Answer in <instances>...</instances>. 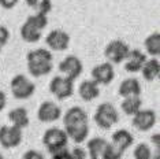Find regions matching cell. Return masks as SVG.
Wrapping results in <instances>:
<instances>
[{
    "mask_svg": "<svg viewBox=\"0 0 160 159\" xmlns=\"http://www.w3.org/2000/svg\"><path fill=\"white\" fill-rule=\"evenodd\" d=\"M78 95L83 102H92L100 96V85L96 84L93 80H85L79 84Z\"/></svg>",
    "mask_w": 160,
    "mask_h": 159,
    "instance_id": "obj_14",
    "label": "cell"
},
{
    "mask_svg": "<svg viewBox=\"0 0 160 159\" xmlns=\"http://www.w3.org/2000/svg\"><path fill=\"white\" fill-rule=\"evenodd\" d=\"M112 144L125 152L127 148H130L134 144V137L126 129H119V131L114 132V135H112Z\"/></svg>",
    "mask_w": 160,
    "mask_h": 159,
    "instance_id": "obj_16",
    "label": "cell"
},
{
    "mask_svg": "<svg viewBox=\"0 0 160 159\" xmlns=\"http://www.w3.org/2000/svg\"><path fill=\"white\" fill-rule=\"evenodd\" d=\"M25 2H26V4L29 6V7H32V8H37L38 7V4L42 2V0H25Z\"/></svg>",
    "mask_w": 160,
    "mask_h": 159,
    "instance_id": "obj_35",
    "label": "cell"
},
{
    "mask_svg": "<svg viewBox=\"0 0 160 159\" xmlns=\"http://www.w3.org/2000/svg\"><path fill=\"white\" fill-rule=\"evenodd\" d=\"M141 91H142V88H141L140 81L134 77H130V78L123 80L121 82L118 93L122 97H130V96H140Z\"/></svg>",
    "mask_w": 160,
    "mask_h": 159,
    "instance_id": "obj_15",
    "label": "cell"
},
{
    "mask_svg": "<svg viewBox=\"0 0 160 159\" xmlns=\"http://www.w3.org/2000/svg\"><path fill=\"white\" fill-rule=\"evenodd\" d=\"M10 86H11L12 96L18 100H26L33 96L36 92V85L23 74L14 75L10 82Z\"/></svg>",
    "mask_w": 160,
    "mask_h": 159,
    "instance_id": "obj_4",
    "label": "cell"
},
{
    "mask_svg": "<svg viewBox=\"0 0 160 159\" xmlns=\"http://www.w3.org/2000/svg\"><path fill=\"white\" fill-rule=\"evenodd\" d=\"M90 74H92V80L99 85H108L115 78L114 66L110 62H104L94 66L90 71Z\"/></svg>",
    "mask_w": 160,
    "mask_h": 159,
    "instance_id": "obj_12",
    "label": "cell"
},
{
    "mask_svg": "<svg viewBox=\"0 0 160 159\" xmlns=\"http://www.w3.org/2000/svg\"><path fill=\"white\" fill-rule=\"evenodd\" d=\"M53 55L49 49L45 48H37L32 49L26 55V62L28 63H52Z\"/></svg>",
    "mask_w": 160,
    "mask_h": 159,
    "instance_id": "obj_20",
    "label": "cell"
},
{
    "mask_svg": "<svg viewBox=\"0 0 160 159\" xmlns=\"http://www.w3.org/2000/svg\"><path fill=\"white\" fill-rule=\"evenodd\" d=\"M133 158L134 159H152V150L148 144L145 143H140L137 144L134 148L133 152Z\"/></svg>",
    "mask_w": 160,
    "mask_h": 159,
    "instance_id": "obj_26",
    "label": "cell"
},
{
    "mask_svg": "<svg viewBox=\"0 0 160 159\" xmlns=\"http://www.w3.org/2000/svg\"><path fill=\"white\" fill-rule=\"evenodd\" d=\"M63 125L64 132L70 140L78 144L86 141L89 136V119L83 108L78 106L68 108L63 115Z\"/></svg>",
    "mask_w": 160,
    "mask_h": 159,
    "instance_id": "obj_1",
    "label": "cell"
},
{
    "mask_svg": "<svg viewBox=\"0 0 160 159\" xmlns=\"http://www.w3.org/2000/svg\"><path fill=\"white\" fill-rule=\"evenodd\" d=\"M142 107V100L140 96H130V97H125L123 102L121 103V108L126 115L133 117L134 114H137L138 111Z\"/></svg>",
    "mask_w": 160,
    "mask_h": 159,
    "instance_id": "obj_22",
    "label": "cell"
},
{
    "mask_svg": "<svg viewBox=\"0 0 160 159\" xmlns=\"http://www.w3.org/2000/svg\"><path fill=\"white\" fill-rule=\"evenodd\" d=\"M147 54H144L141 49H130L129 55L125 60V70L127 73H138L141 71L144 63L147 62Z\"/></svg>",
    "mask_w": 160,
    "mask_h": 159,
    "instance_id": "obj_13",
    "label": "cell"
},
{
    "mask_svg": "<svg viewBox=\"0 0 160 159\" xmlns=\"http://www.w3.org/2000/svg\"><path fill=\"white\" fill-rule=\"evenodd\" d=\"M51 11H52V2L51 0H42L37 8H36V13L44 14V15H48Z\"/></svg>",
    "mask_w": 160,
    "mask_h": 159,
    "instance_id": "obj_28",
    "label": "cell"
},
{
    "mask_svg": "<svg viewBox=\"0 0 160 159\" xmlns=\"http://www.w3.org/2000/svg\"><path fill=\"white\" fill-rule=\"evenodd\" d=\"M59 71L64 74V77L70 80H77L83 71V64L81 59L75 55H68L59 63Z\"/></svg>",
    "mask_w": 160,
    "mask_h": 159,
    "instance_id": "obj_8",
    "label": "cell"
},
{
    "mask_svg": "<svg viewBox=\"0 0 160 159\" xmlns=\"http://www.w3.org/2000/svg\"><path fill=\"white\" fill-rule=\"evenodd\" d=\"M145 51L153 58H158L160 55V33L159 32H153L152 34H149L144 41Z\"/></svg>",
    "mask_w": 160,
    "mask_h": 159,
    "instance_id": "obj_23",
    "label": "cell"
},
{
    "mask_svg": "<svg viewBox=\"0 0 160 159\" xmlns=\"http://www.w3.org/2000/svg\"><path fill=\"white\" fill-rule=\"evenodd\" d=\"M8 119L10 122L12 124V126L15 128H19V129H25L29 126V114H28V110L23 107H17L11 110L8 113Z\"/></svg>",
    "mask_w": 160,
    "mask_h": 159,
    "instance_id": "obj_17",
    "label": "cell"
},
{
    "mask_svg": "<svg viewBox=\"0 0 160 159\" xmlns=\"http://www.w3.org/2000/svg\"><path fill=\"white\" fill-rule=\"evenodd\" d=\"M42 144L47 147L48 152L53 155L62 150H66L68 144V137L63 129L49 128L42 135Z\"/></svg>",
    "mask_w": 160,
    "mask_h": 159,
    "instance_id": "obj_2",
    "label": "cell"
},
{
    "mask_svg": "<svg viewBox=\"0 0 160 159\" xmlns=\"http://www.w3.org/2000/svg\"><path fill=\"white\" fill-rule=\"evenodd\" d=\"M6 104H7V96H6V93L0 89V113L6 108Z\"/></svg>",
    "mask_w": 160,
    "mask_h": 159,
    "instance_id": "obj_34",
    "label": "cell"
},
{
    "mask_svg": "<svg viewBox=\"0 0 160 159\" xmlns=\"http://www.w3.org/2000/svg\"><path fill=\"white\" fill-rule=\"evenodd\" d=\"M86 156H88L86 150L81 147H75L74 150L70 151V159H86Z\"/></svg>",
    "mask_w": 160,
    "mask_h": 159,
    "instance_id": "obj_29",
    "label": "cell"
},
{
    "mask_svg": "<svg viewBox=\"0 0 160 159\" xmlns=\"http://www.w3.org/2000/svg\"><path fill=\"white\" fill-rule=\"evenodd\" d=\"M52 63H28V71L36 78L49 74L52 71Z\"/></svg>",
    "mask_w": 160,
    "mask_h": 159,
    "instance_id": "obj_24",
    "label": "cell"
},
{
    "mask_svg": "<svg viewBox=\"0 0 160 159\" xmlns=\"http://www.w3.org/2000/svg\"><path fill=\"white\" fill-rule=\"evenodd\" d=\"M28 21H30L34 26H37L40 30H44L48 25V17L44 15V14H40V13H36L33 15H29L28 17Z\"/></svg>",
    "mask_w": 160,
    "mask_h": 159,
    "instance_id": "obj_27",
    "label": "cell"
},
{
    "mask_svg": "<svg viewBox=\"0 0 160 159\" xmlns=\"http://www.w3.org/2000/svg\"><path fill=\"white\" fill-rule=\"evenodd\" d=\"M141 74L145 81H155L160 75V62L158 58H152V59L147 60L144 63L142 69H141Z\"/></svg>",
    "mask_w": 160,
    "mask_h": 159,
    "instance_id": "obj_19",
    "label": "cell"
},
{
    "mask_svg": "<svg viewBox=\"0 0 160 159\" xmlns=\"http://www.w3.org/2000/svg\"><path fill=\"white\" fill-rule=\"evenodd\" d=\"M152 143H153V146L156 147V150H159V146H160V135L159 133H156V135L152 136Z\"/></svg>",
    "mask_w": 160,
    "mask_h": 159,
    "instance_id": "obj_36",
    "label": "cell"
},
{
    "mask_svg": "<svg viewBox=\"0 0 160 159\" xmlns=\"http://www.w3.org/2000/svg\"><path fill=\"white\" fill-rule=\"evenodd\" d=\"M122 156H123V151H121L118 147H115L112 143H108L105 146L100 159H122Z\"/></svg>",
    "mask_w": 160,
    "mask_h": 159,
    "instance_id": "obj_25",
    "label": "cell"
},
{
    "mask_svg": "<svg viewBox=\"0 0 160 159\" xmlns=\"http://www.w3.org/2000/svg\"><path fill=\"white\" fill-rule=\"evenodd\" d=\"M90 159H93V158H90Z\"/></svg>",
    "mask_w": 160,
    "mask_h": 159,
    "instance_id": "obj_39",
    "label": "cell"
},
{
    "mask_svg": "<svg viewBox=\"0 0 160 159\" xmlns=\"http://www.w3.org/2000/svg\"><path fill=\"white\" fill-rule=\"evenodd\" d=\"M0 159H4V158H3V155H2V154H0Z\"/></svg>",
    "mask_w": 160,
    "mask_h": 159,
    "instance_id": "obj_37",
    "label": "cell"
},
{
    "mask_svg": "<svg viewBox=\"0 0 160 159\" xmlns=\"http://www.w3.org/2000/svg\"><path fill=\"white\" fill-rule=\"evenodd\" d=\"M22 159H45V158H44V155L40 152V151L29 150L22 155Z\"/></svg>",
    "mask_w": 160,
    "mask_h": 159,
    "instance_id": "obj_31",
    "label": "cell"
},
{
    "mask_svg": "<svg viewBox=\"0 0 160 159\" xmlns=\"http://www.w3.org/2000/svg\"><path fill=\"white\" fill-rule=\"evenodd\" d=\"M107 144H108V141L105 139L93 137V139L88 140V143H86V154L93 159H100Z\"/></svg>",
    "mask_w": 160,
    "mask_h": 159,
    "instance_id": "obj_21",
    "label": "cell"
},
{
    "mask_svg": "<svg viewBox=\"0 0 160 159\" xmlns=\"http://www.w3.org/2000/svg\"><path fill=\"white\" fill-rule=\"evenodd\" d=\"M60 117H62V108L55 102H51V100L42 102L37 110V119L40 122H44V124L55 122L58 119H60Z\"/></svg>",
    "mask_w": 160,
    "mask_h": 159,
    "instance_id": "obj_10",
    "label": "cell"
},
{
    "mask_svg": "<svg viewBox=\"0 0 160 159\" xmlns=\"http://www.w3.org/2000/svg\"><path fill=\"white\" fill-rule=\"evenodd\" d=\"M21 37L26 43H37L42 36V30H40L37 26H34L30 21H25V23L21 26Z\"/></svg>",
    "mask_w": 160,
    "mask_h": 159,
    "instance_id": "obj_18",
    "label": "cell"
},
{
    "mask_svg": "<svg viewBox=\"0 0 160 159\" xmlns=\"http://www.w3.org/2000/svg\"><path fill=\"white\" fill-rule=\"evenodd\" d=\"M49 91L59 100H64L74 93V81L64 75H55L49 82Z\"/></svg>",
    "mask_w": 160,
    "mask_h": 159,
    "instance_id": "obj_6",
    "label": "cell"
},
{
    "mask_svg": "<svg viewBox=\"0 0 160 159\" xmlns=\"http://www.w3.org/2000/svg\"><path fill=\"white\" fill-rule=\"evenodd\" d=\"M45 43L52 51H66L70 45V36L62 29H55L48 33L45 37Z\"/></svg>",
    "mask_w": 160,
    "mask_h": 159,
    "instance_id": "obj_11",
    "label": "cell"
},
{
    "mask_svg": "<svg viewBox=\"0 0 160 159\" xmlns=\"http://www.w3.org/2000/svg\"><path fill=\"white\" fill-rule=\"evenodd\" d=\"M130 52V47L123 40H112L104 48V56L111 64H119L126 60L127 55Z\"/></svg>",
    "mask_w": 160,
    "mask_h": 159,
    "instance_id": "obj_5",
    "label": "cell"
},
{
    "mask_svg": "<svg viewBox=\"0 0 160 159\" xmlns=\"http://www.w3.org/2000/svg\"><path fill=\"white\" fill-rule=\"evenodd\" d=\"M18 3H19V0H0V6H2L4 10L14 8Z\"/></svg>",
    "mask_w": 160,
    "mask_h": 159,
    "instance_id": "obj_32",
    "label": "cell"
},
{
    "mask_svg": "<svg viewBox=\"0 0 160 159\" xmlns=\"http://www.w3.org/2000/svg\"><path fill=\"white\" fill-rule=\"evenodd\" d=\"M51 159H70V151H68L67 148L66 150H62V151H59V152L53 154Z\"/></svg>",
    "mask_w": 160,
    "mask_h": 159,
    "instance_id": "obj_33",
    "label": "cell"
},
{
    "mask_svg": "<svg viewBox=\"0 0 160 159\" xmlns=\"http://www.w3.org/2000/svg\"><path fill=\"white\" fill-rule=\"evenodd\" d=\"M10 40V30L6 26L0 25V45H6Z\"/></svg>",
    "mask_w": 160,
    "mask_h": 159,
    "instance_id": "obj_30",
    "label": "cell"
},
{
    "mask_svg": "<svg viewBox=\"0 0 160 159\" xmlns=\"http://www.w3.org/2000/svg\"><path fill=\"white\" fill-rule=\"evenodd\" d=\"M22 129L15 128L12 125H3L0 128V146L6 148V150L18 147L22 143Z\"/></svg>",
    "mask_w": 160,
    "mask_h": 159,
    "instance_id": "obj_7",
    "label": "cell"
},
{
    "mask_svg": "<svg viewBox=\"0 0 160 159\" xmlns=\"http://www.w3.org/2000/svg\"><path fill=\"white\" fill-rule=\"evenodd\" d=\"M93 119L99 128L108 131V129H111L115 124H118L119 114H118V110H116L111 103L105 102V103H101L100 106L96 108Z\"/></svg>",
    "mask_w": 160,
    "mask_h": 159,
    "instance_id": "obj_3",
    "label": "cell"
},
{
    "mask_svg": "<svg viewBox=\"0 0 160 159\" xmlns=\"http://www.w3.org/2000/svg\"><path fill=\"white\" fill-rule=\"evenodd\" d=\"M0 52H2V45H0Z\"/></svg>",
    "mask_w": 160,
    "mask_h": 159,
    "instance_id": "obj_38",
    "label": "cell"
},
{
    "mask_svg": "<svg viewBox=\"0 0 160 159\" xmlns=\"http://www.w3.org/2000/svg\"><path fill=\"white\" fill-rule=\"evenodd\" d=\"M156 119H158V115H156V113L153 110H151V108L142 110V108H141L137 114L133 115L132 124L137 131L148 132L156 125Z\"/></svg>",
    "mask_w": 160,
    "mask_h": 159,
    "instance_id": "obj_9",
    "label": "cell"
}]
</instances>
